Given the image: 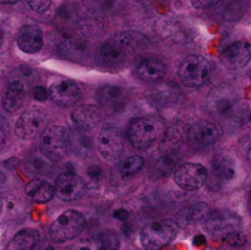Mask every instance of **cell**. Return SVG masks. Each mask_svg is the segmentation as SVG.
<instances>
[{
	"instance_id": "16",
	"label": "cell",
	"mask_w": 251,
	"mask_h": 250,
	"mask_svg": "<svg viewBox=\"0 0 251 250\" xmlns=\"http://www.w3.org/2000/svg\"><path fill=\"white\" fill-rule=\"evenodd\" d=\"M71 120L82 131L95 129L102 120V110L93 104L77 105L71 112Z\"/></svg>"
},
{
	"instance_id": "27",
	"label": "cell",
	"mask_w": 251,
	"mask_h": 250,
	"mask_svg": "<svg viewBox=\"0 0 251 250\" xmlns=\"http://www.w3.org/2000/svg\"><path fill=\"white\" fill-rule=\"evenodd\" d=\"M87 178L90 180L91 184H98L103 180L104 178V173H103V169L100 168L98 164H92L87 168Z\"/></svg>"
},
{
	"instance_id": "17",
	"label": "cell",
	"mask_w": 251,
	"mask_h": 250,
	"mask_svg": "<svg viewBox=\"0 0 251 250\" xmlns=\"http://www.w3.org/2000/svg\"><path fill=\"white\" fill-rule=\"evenodd\" d=\"M16 42L19 48L24 53H38L43 46V36H42L41 28L36 25H25L20 28Z\"/></svg>"
},
{
	"instance_id": "38",
	"label": "cell",
	"mask_w": 251,
	"mask_h": 250,
	"mask_svg": "<svg viewBox=\"0 0 251 250\" xmlns=\"http://www.w3.org/2000/svg\"><path fill=\"white\" fill-rule=\"evenodd\" d=\"M248 159H249V162L251 163V146H250V149L248 150Z\"/></svg>"
},
{
	"instance_id": "36",
	"label": "cell",
	"mask_w": 251,
	"mask_h": 250,
	"mask_svg": "<svg viewBox=\"0 0 251 250\" xmlns=\"http://www.w3.org/2000/svg\"><path fill=\"white\" fill-rule=\"evenodd\" d=\"M1 1V4H10V5H14L16 4V2H19L20 0H0Z\"/></svg>"
},
{
	"instance_id": "12",
	"label": "cell",
	"mask_w": 251,
	"mask_h": 250,
	"mask_svg": "<svg viewBox=\"0 0 251 250\" xmlns=\"http://www.w3.org/2000/svg\"><path fill=\"white\" fill-rule=\"evenodd\" d=\"M188 136L195 146L207 147L220 139L221 129L210 120H199L189 127Z\"/></svg>"
},
{
	"instance_id": "43",
	"label": "cell",
	"mask_w": 251,
	"mask_h": 250,
	"mask_svg": "<svg viewBox=\"0 0 251 250\" xmlns=\"http://www.w3.org/2000/svg\"><path fill=\"white\" fill-rule=\"evenodd\" d=\"M250 80H251V77H250Z\"/></svg>"
},
{
	"instance_id": "29",
	"label": "cell",
	"mask_w": 251,
	"mask_h": 250,
	"mask_svg": "<svg viewBox=\"0 0 251 250\" xmlns=\"http://www.w3.org/2000/svg\"><path fill=\"white\" fill-rule=\"evenodd\" d=\"M29 7L37 12H43L50 6L51 0H27Z\"/></svg>"
},
{
	"instance_id": "1",
	"label": "cell",
	"mask_w": 251,
	"mask_h": 250,
	"mask_svg": "<svg viewBox=\"0 0 251 250\" xmlns=\"http://www.w3.org/2000/svg\"><path fill=\"white\" fill-rule=\"evenodd\" d=\"M149 49V39L135 31L120 32L105 41L98 51V61L108 69H122L134 63Z\"/></svg>"
},
{
	"instance_id": "41",
	"label": "cell",
	"mask_w": 251,
	"mask_h": 250,
	"mask_svg": "<svg viewBox=\"0 0 251 250\" xmlns=\"http://www.w3.org/2000/svg\"><path fill=\"white\" fill-rule=\"evenodd\" d=\"M250 201H251V190H250Z\"/></svg>"
},
{
	"instance_id": "25",
	"label": "cell",
	"mask_w": 251,
	"mask_h": 250,
	"mask_svg": "<svg viewBox=\"0 0 251 250\" xmlns=\"http://www.w3.org/2000/svg\"><path fill=\"white\" fill-rule=\"evenodd\" d=\"M142 167H144V158L136 154V156H130L125 158L119 164V172L122 175L130 176L137 173Z\"/></svg>"
},
{
	"instance_id": "20",
	"label": "cell",
	"mask_w": 251,
	"mask_h": 250,
	"mask_svg": "<svg viewBox=\"0 0 251 250\" xmlns=\"http://www.w3.org/2000/svg\"><path fill=\"white\" fill-rule=\"evenodd\" d=\"M27 196L36 203H46L53 199L55 194V188L51 186L48 181L41 178H37L27 183L25 186Z\"/></svg>"
},
{
	"instance_id": "31",
	"label": "cell",
	"mask_w": 251,
	"mask_h": 250,
	"mask_svg": "<svg viewBox=\"0 0 251 250\" xmlns=\"http://www.w3.org/2000/svg\"><path fill=\"white\" fill-rule=\"evenodd\" d=\"M48 96L49 91L46 87H43V86H37V87L33 88L34 100H39V102H43V100H46L48 98Z\"/></svg>"
},
{
	"instance_id": "42",
	"label": "cell",
	"mask_w": 251,
	"mask_h": 250,
	"mask_svg": "<svg viewBox=\"0 0 251 250\" xmlns=\"http://www.w3.org/2000/svg\"><path fill=\"white\" fill-rule=\"evenodd\" d=\"M250 122H251V115H250Z\"/></svg>"
},
{
	"instance_id": "37",
	"label": "cell",
	"mask_w": 251,
	"mask_h": 250,
	"mask_svg": "<svg viewBox=\"0 0 251 250\" xmlns=\"http://www.w3.org/2000/svg\"><path fill=\"white\" fill-rule=\"evenodd\" d=\"M77 250H91V247L90 245H80V247H78V249Z\"/></svg>"
},
{
	"instance_id": "19",
	"label": "cell",
	"mask_w": 251,
	"mask_h": 250,
	"mask_svg": "<svg viewBox=\"0 0 251 250\" xmlns=\"http://www.w3.org/2000/svg\"><path fill=\"white\" fill-rule=\"evenodd\" d=\"M137 76L144 82L156 83L159 82L164 77L167 71V66L161 59L158 58H146L142 59L137 64Z\"/></svg>"
},
{
	"instance_id": "40",
	"label": "cell",
	"mask_w": 251,
	"mask_h": 250,
	"mask_svg": "<svg viewBox=\"0 0 251 250\" xmlns=\"http://www.w3.org/2000/svg\"><path fill=\"white\" fill-rule=\"evenodd\" d=\"M76 1H83V0H76Z\"/></svg>"
},
{
	"instance_id": "21",
	"label": "cell",
	"mask_w": 251,
	"mask_h": 250,
	"mask_svg": "<svg viewBox=\"0 0 251 250\" xmlns=\"http://www.w3.org/2000/svg\"><path fill=\"white\" fill-rule=\"evenodd\" d=\"M100 100L104 107L119 112L125 105V90L118 85H105L100 90Z\"/></svg>"
},
{
	"instance_id": "32",
	"label": "cell",
	"mask_w": 251,
	"mask_h": 250,
	"mask_svg": "<svg viewBox=\"0 0 251 250\" xmlns=\"http://www.w3.org/2000/svg\"><path fill=\"white\" fill-rule=\"evenodd\" d=\"M7 123L5 120V118H1V125H0V134H1V149L5 146V142H6L7 137Z\"/></svg>"
},
{
	"instance_id": "15",
	"label": "cell",
	"mask_w": 251,
	"mask_h": 250,
	"mask_svg": "<svg viewBox=\"0 0 251 250\" xmlns=\"http://www.w3.org/2000/svg\"><path fill=\"white\" fill-rule=\"evenodd\" d=\"M49 97L59 105L69 107L78 102L81 97V90L77 83L71 80H61L54 82L49 87Z\"/></svg>"
},
{
	"instance_id": "6",
	"label": "cell",
	"mask_w": 251,
	"mask_h": 250,
	"mask_svg": "<svg viewBox=\"0 0 251 250\" xmlns=\"http://www.w3.org/2000/svg\"><path fill=\"white\" fill-rule=\"evenodd\" d=\"M181 83L189 88L200 87L211 75V65L201 55H189L181 61L178 71Z\"/></svg>"
},
{
	"instance_id": "39",
	"label": "cell",
	"mask_w": 251,
	"mask_h": 250,
	"mask_svg": "<svg viewBox=\"0 0 251 250\" xmlns=\"http://www.w3.org/2000/svg\"><path fill=\"white\" fill-rule=\"evenodd\" d=\"M46 250H54V248H51V247H48V248H47Z\"/></svg>"
},
{
	"instance_id": "30",
	"label": "cell",
	"mask_w": 251,
	"mask_h": 250,
	"mask_svg": "<svg viewBox=\"0 0 251 250\" xmlns=\"http://www.w3.org/2000/svg\"><path fill=\"white\" fill-rule=\"evenodd\" d=\"M222 0H191V4L196 9H208V7L216 6Z\"/></svg>"
},
{
	"instance_id": "22",
	"label": "cell",
	"mask_w": 251,
	"mask_h": 250,
	"mask_svg": "<svg viewBox=\"0 0 251 250\" xmlns=\"http://www.w3.org/2000/svg\"><path fill=\"white\" fill-rule=\"evenodd\" d=\"M25 100V87L20 81H14L9 85L4 97H2V107L6 112L14 113L20 109Z\"/></svg>"
},
{
	"instance_id": "7",
	"label": "cell",
	"mask_w": 251,
	"mask_h": 250,
	"mask_svg": "<svg viewBox=\"0 0 251 250\" xmlns=\"http://www.w3.org/2000/svg\"><path fill=\"white\" fill-rule=\"evenodd\" d=\"M48 114L42 108H29L17 119L15 132L20 139L33 140L47 129Z\"/></svg>"
},
{
	"instance_id": "8",
	"label": "cell",
	"mask_w": 251,
	"mask_h": 250,
	"mask_svg": "<svg viewBox=\"0 0 251 250\" xmlns=\"http://www.w3.org/2000/svg\"><path fill=\"white\" fill-rule=\"evenodd\" d=\"M240 227L242 218L229 210L212 211L205 222L206 230L213 237L226 238L230 233L240 230Z\"/></svg>"
},
{
	"instance_id": "23",
	"label": "cell",
	"mask_w": 251,
	"mask_h": 250,
	"mask_svg": "<svg viewBox=\"0 0 251 250\" xmlns=\"http://www.w3.org/2000/svg\"><path fill=\"white\" fill-rule=\"evenodd\" d=\"M41 234L34 228H25L19 230L12 239V244L16 250H32L39 242Z\"/></svg>"
},
{
	"instance_id": "24",
	"label": "cell",
	"mask_w": 251,
	"mask_h": 250,
	"mask_svg": "<svg viewBox=\"0 0 251 250\" xmlns=\"http://www.w3.org/2000/svg\"><path fill=\"white\" fill-rule=\"evenodd\" d=\"M211 212L212 211L207 202H199L189 210L188 220L191 223H205Z\"/></svg>"
},
{
	"instance_id": "5",
	"label": "cell",
	"mask_w": 251,
	"mask_h": 250,
	"mask_svg": "<svg viewBox=\"0 0 251 250\" xmlns=\"http://www.w3.org/2000/svg\"><path fill=\"white\" fill-rule=\"evenodd\" d=\"M86 225V218L81 212L68 210L61 213L50 225L49 235L55 243H64L75 239L82 233Z\"/></svg>"
},
{
	"instance_id": "10",
	"label": "cell",
	"mask_w": 251,
	"mask_h": 250,
	"mask_svg": "<svg viewBox=\"0 0 251 250\" xmlns=\"http://www.w3.org/2000/svg\"><path fill=\"white\" fill-rule=\"evenodd\" d=\"M208 109L217 117H229L234 113L238 104L237 92L229 86L215 88L208 96Z\"/></svg>"
},
{
	"instance_id": "13",
	"label": "cell",
	"mask_w": 251,
	"mask_h": 250,
	"mask_svg": "<svg viewBox=\"0 0 251 250\" xmlns=\"http://www.w3.org/2000/svg\"><path fill=\"white\" fill-rule=\"evenodd\" d=\"M251 60V44L247 41H238L230 44L221 53V63L230 70L243 68Z\"/></svg>"
},
{
	"instance_id": "9",
	"label": "cell",
	"mask_w": 251,
	"mask_h": 250,
	"mask_svg": "<svg viewBox=\"0 0 251 250\" xmlns=\"http://www.w3.org/2000/svg\"><path fill=\"white\" fill-rule=\"evenodd\" d=\"M207 178V169L200 163L186 162L174 171V181L179 188L186 191L200 189L206 183Z\"/></svg>"
},
{
	"instance_id": "28",
	"label": "cell",
	"mask_w": 251,
	"mask_h": 250,
	"mask_svg": "<svg viewBox=\"0 0 251 250\" xmlns=\"http://www.w3.org/2000/svg\"><path fill=\"white\" fill-rule=\"evenodd\" d=\"M225 239L232 247H243L247 243V235L242 230H237V232H233L230 234H228Z\"/></svg>"
},
{
	"instance_id": "11",
	"label": "cell",
	"mask_w": 251,
	"mask_h": 250,
	"mask_svg": "<svg viewBox=\"0 0 251 250\" xmlns=\"http://www.w3.org/2000/svg\"><path fill=\"white\" fill-rule=\"evenodd\" d=\"M97 147L100 156L105 161H117L122 156L124 149V141L120 130L114 126L103 127L98 134Z\"/></svg>"
},
{
	"instance_id": "18",
	"label": "cell",
	"mask_w": 251,
	"mask_h": 250,
	"mask_svg": "<svg viewBox=\"0 0 251 250\" xmlns=\"http://www.w3.org/2000/svg\"><path fill=\"white\" fill-rule=\"evenodd\" d=\"M235 176V163L229 157H220L216 159L212 169V185H215L216 189H223L232 183Z\"/></svg>"
},
{
	"instance_id": "4",
	"label": "cell",
	"mask_w": 251,
	"mask_h": 250,
	"mask_svg": "<svg viewBox=\"0 0 251 250\" xmlns=\"http://www.w3.org/2000/svg\"><path fill=\"white\" fill-rule=\"evenodd\" d=\"M71 146L70 132L59 125H50L41 135L39 149L50 161H60Z\"/></svg>"
},
{
	"instance_id": "34",
	"label": "cell",
	"mask_w": 251,
	"mask_h": 250,
	"mask_svg": "<svg viewBox=\"0 0 251 250\" xmlns=\"http://www.w3.org/2000/svg\"><path fill=\"white\" fill-rule=\"evenodd\" d=\"M113 216L119 221H126L129 218V212L126 210H124V208H119V210L114 211Z\"/></svg>"
},
{
	"instance_id": "14",
	"label": "cell",
	"mask_w": 251,
	"mask_h": 250,
	"mask_svg": "<svg viewBox=\"0 0 251 250\" xmlns=\"http://www.w3.org/2000/svg\"><path fill=\"white\" fill-rule=\"evenodd\" d=\"M85 191V181L74 173H64L55 181V194L64 201H74Z\"/></svg>"
},
{
	"instance_id": "2",
	"label": "cell",
	"mask_w": 251,
	"mask_h": 250,
	"mask_svg": "<svg viewBox=\"0 0 251 250\" xmlns=\"http://www.w3.org/2000/svg\"><path fill=\"white\" fill-rule=\"evenodd\" d=\"M164 123L158 117L136 118L130 123L127 137L136 149H147L164 132Z\"/></svg>"
},
{
	"instance_id": "3",
	"label": "cell",
	"mask_w": 251,
	"mask_h": 250,
	"mask_svg": "<svg viewBox=\"0 0 251 250\" xmlns=\"http://www.w3.org/2000/svg\"><path fill=\"white\" fill-rule=\"evenodd\" d=\"M178 230L179 227L174 221H153L142 228L140 233V242L146 250H159L176 237Z\"/></svg>"
},
{
	"instance_id": "35",
	"label": "cell",
	"mask_w": 251,
	"mask_h": 250,
	"mask_svg": "<svg viewBox=\"0 0 251 250\" xmlns=\"http://www.w3.org/2000/svg\"><path fill=\"white\" fill-rule=\"evenodd\" d=\"M193 243H194V245H196V247H202V245L206 244L205 235H202V234L196 235V237H194Z\"/></svg>"
},
{
	"instance_id": "26",
	"label": "cell",
	"mask_w": 251,
	"mask_h": 250,
	"mask_svg": "<svg viewBox=\"0 0 251 250\" xmlns=\"http://www.w3.org/2000/svg\"><path fill=\"white\" fill-rule=\"evenodd\" d=\"M120 240L119 237L113 230H108L100 234L98 239L97 250H119Z\"/></svg>"
},
{
	"instance_id": "33",
	"label": "cell",
	"mask_w": 251,
	"mask_h": 250,
	"mask_svg": "<svg viewBox=\"0 0 251 250\" xmlns=\"http://www.w3.org/2000/svg\"><path fill=\"white\" fill-rule=\"evenodd\" d=\"M117 1L118 0H97V4L103 10H110L115 6V2Z\"/></svg>"
}]
</instances>
